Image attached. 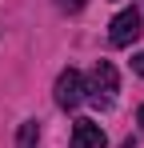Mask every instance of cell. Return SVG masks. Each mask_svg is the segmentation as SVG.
Instances as JSON below:
<instances>
[{"instance_id": "obj_1", "label": "cell", "mask_w": 144, "mask_h": 148, "mask_svg": "<svg viewBox=\"0 0 144 148\" xmlns=\"http://www.w3.org/2000/svg\"><path fill=\"white\" fill-rule=\"evenodd\" d=\"M116 88H120L116 68H112L108 60H96L92 72H88V84H84V100H92V104H100V108H108L112 96H116Z\"/></svg>"}, {"instance_id": "obj_2", "label": "cell", "mask_w": 144, "mask_h": 148, "mask_svg": "<svg viewBox=\"0 0 144 148\" xmlns=\"http://www.w3.org/2000/svg\"><path fill=\"white\" fill-rule=\"evenodd\" d=\"M140 32H144L140 28V12H136V8H124V12L112 16V24H108V40H112L116 48H124V44H132Z\"/></svg>"}, {"instance_id": "obj_3", "label": "cell", "mask_w": 144, "mask_h": 148, "mask_svg": "<svg viewBox=\"0 0 144 148\" xmlns=\"http://www.w3.org/2000/svg\"><path fill=\"white\" fill-rule=\"evenodd\" d=\"M80 100H84V76L76 68H64L56 76V104L60 108H76Z\"/></svg>"}, {"instance_id": "obj_4", "label": "cell", "mask_w": 144, "mask_h": 148, "mask_svg": "<svg viewBox=\"0 0 144 148\" xmlns=\"http://www.w3.org/2000/svg\"><path fill=\"white\" fill-rule=\"evenodd\" d=\"M72 148H104V128L96 120H76L72 124Z\"/></svg>"}, {"instance_id": "obj_5", "label": "cell", "mask_w": 144, "mask_h": 148, "mask_svg": "<svg viewBox=\"0 0 144 148\" xmlns=\"http://www.w3.org/2000/svg\"><path fill=\"white\" fill-rule=\"evenodd\" d=\"M36 140H40L36 120H24V124H20V132H16V148H36Z\"/></svg>"}, {"instance_id": "obj_6", "label": "cell", "mask_w": 144, "mask_h": 148, "mask_svg": "<svg viewBox=\"0 0 144 148\" xmlns=\"http://www.w3.org/2000/svg\"><path fill=\"white\" fill-rule=\"evenodd\" d=\"M60 8H64V12H80V8H84V0H60Z\"/></svg>"}, {"instance_id": "obj_7", "label": "cell", "mask_w": 144, "mask_h": 148, "mask_svg": "<svg viewBox=\"0 0 144 148\" xmlns=\"http://www.w3.org/2000/svg\"><path fill=\"white\" fill-rule=\"evenodd\" d=\"M132 68H136V72L144 76V52H140V56H136V60H132Z\"/></svg>"}, {"instance_id": "obj_8", "label": "cell", "mask_w": 144, "mask_h": 148, "mask_svg": "<svg viewBox=\"0 0 144 148\" xmlns=\"http://www.w3.org/2000/svg\"><path fill=\"white\" fill-rule=\"evenodd\" d=\"M140 124H144V108H140Z\"/></svg>"}]
</instances>
